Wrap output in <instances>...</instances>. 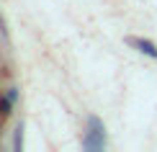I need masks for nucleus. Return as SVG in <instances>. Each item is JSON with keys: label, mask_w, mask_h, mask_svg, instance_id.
I'll use <instances>...</instances> for the list:
<instances>
[{"label": "nucleus", "mask_w": 157, "mask_h": 152, "mask_svg": "<svg viewBox=\"0 0 157 152\" xmlns=\"http://www.w3.org/2000/svg\"><path fill=\"white\" fill-rule=\"evenodd\" d=\"M85 150H103L106 147V127L98 116H88V131L82 137Z\"/></svg>", "instance_id": "f257e3e1"}, {"label": "nucleus", "mask_w": 157, "mask_h": 152, "mask_svg": "<svg viewBox=\"0 0 157 152\" xmlns=\"http://www.w3.org/2000/svg\"><path fill=\"white\" fill-rule=\"evenodd\" d=\"M126 44L129 47H134L136 52H142V54H147V57H152V59H157V47L149 39H139V36H129L126 39Z\"/></svg>", "instance_id": "f03ea898"}, {"label": "nucleus", "mask_w": 157, "mask_h": 152, "mask_svg": "<svg viewBox=\"0 0 157 152\" xmlns=\"http://www.w3.org/2000/svg\"><path fill=\"white\" fill-rule=\"evenodd\" d=\"M10 108H13V101L8 95H0V121H5L10 116Z\"/></svg>", "instance_id": "7ed1b4c3"}, {"label": "nucleus", "mask_w": 157, "mask_h": 152, "mask_svg": "<svg viewBox=\"0 0 157 152\" xmlns=\"http://www.w3.org/2000/svg\"><path fill=\"white\" fill-rule=\"evenodd\" d=\"M5 95H8V98H10V101H13V103H16V101H18V90H16V88H8V93H5Z\"/></svg>", "instance_id": "20e7f679"}, {"label": "nucleus", "mask_w": 157, "mask_h": 152, "mask_svg": "<svg viewBox=\"0 0 157 152\" xmlns=\"http://www.w3.org/2000/svg\"><path fill=\"white\" fill-rule=\"evenodd\" d=\"M0 31H5V26H3V18H0Z\"/></svg>", "instance_id": "39448f33"}]
</instances>
